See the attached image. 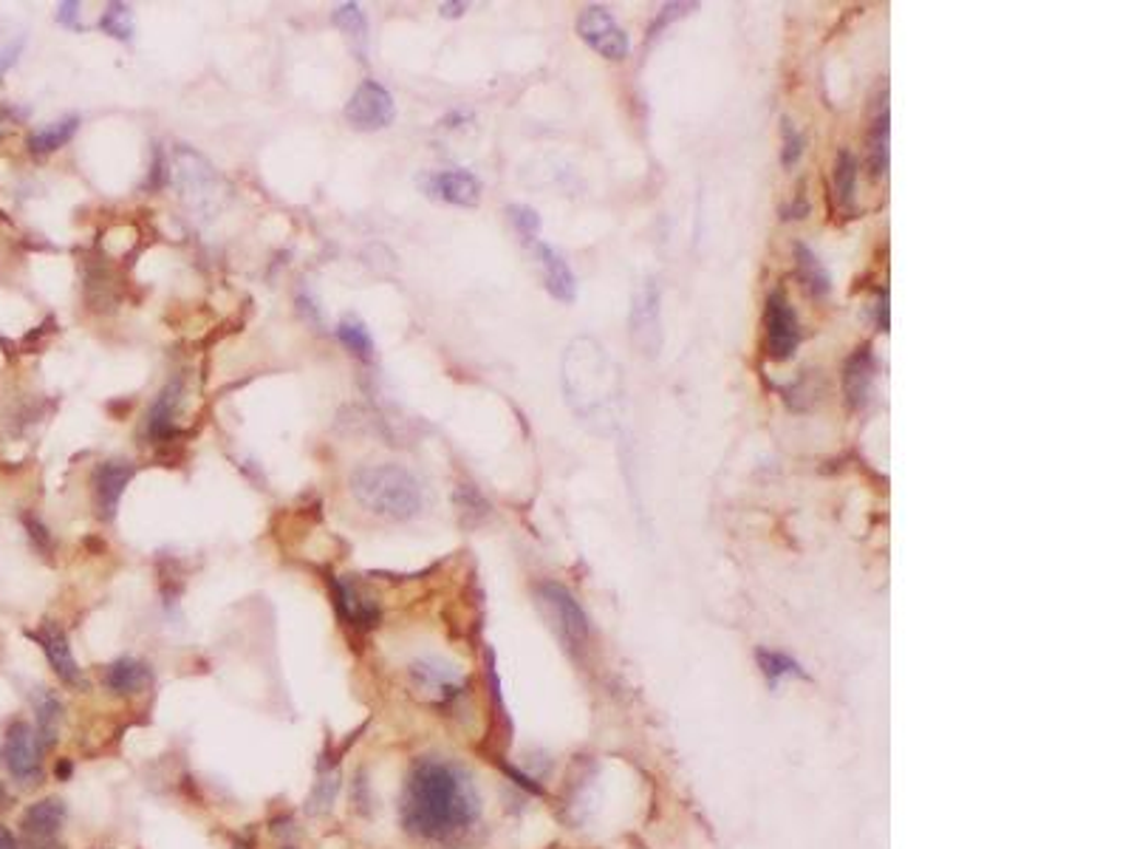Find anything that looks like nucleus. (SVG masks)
I'll return each instance as SVG.
<instances>
[{
	"instance_id": "423d86ee",
	"label": "nucleus",
	"mask_w": 1131,
	"mask_h": 849,
	"mask_svg": "<svg viewBox=\"0 0 1131 849\" xmlns=\"http://www.w3.org/2000/svg\"><path fill=\"white\" fill-rule=\"evenodd\" d=\"M43 747L37 742L35 728L28 722H12L3 736V747H0V761L7 767L9 774L14 776L23 784H32V781L40 779L43 774Z\"/></svg>"
},
{
	"instance_id": "a878e982",
	"label": "nucleus",
	"mask_w": 1131,
	"mask_h": 849,
	"mask_svg": "<svg viewBox=\"0 0 1131 849\" xmlns=\"http://www.w3.org/2000/svg\"><path fill=\"white\" fill-rule=\"evenodd\" d=\"M337 793H340V774H337V767L331 770V765L323 761L320 776H317V781H314V788H312V795H308V804H306L308 815H326L328 810L335 807Z\"/></svg>"
},
{
	"instance_id": "bb28decb",
	"label": "nucleus",
	"mask_w": 1131,
	"mask_h": 849,
	"mask_svg": "<svg viewBox=\"0 0 1131 849\" xmlns=\"http://www.w3.org/2000/svg\"><path fill=\"white\" fill-rule=\"evenodd\" d=\"M756 658H758V668H761V674L770 679L772 685H778L781 679H786V677H806L804 668H801V665H797L790 654H781V651H772V649H758Z\"/></svg>"
},
{
	"instance_id": "7ed1b4c3",
	"label": "nucleus",
	"mask_w": 1131,
	"mask_h": 849,
	"mask_svg": "<svg viewBox=\"0 0 1131 849\" xmlns=\"http://www.w3.org/2000/svg\"><path fill=\"white\" fill-rule=\"evenodd\" d=\"M538 597L540 606L546 609L549 620L558 629L560 640L572 654H580V651L588 649V640H592V624H588L586 612L574 601V595L566 586L555 581L538 583Z\"/></svg>"
},
{
	"instance_id": "79ce46f5",
	"label": "nucleus",
	"mask_w": 1131,
	"mask_h": 849,
	"mask_svg": "<svg viewBox=\"0 0 1131 849\" xmlns=\"http://www.w3.org/2000/svg\"><path fill=\"white\" fill-rule=\"evenodd\" d=\"M283 849H294V847H283Z\"/></svg>"
},
{
	"instance_id": "2f4dec72",
	"label": "nucleus",
	"mask_w": 1131,
	"mask_h": 849,
	"mask_svg": "<svg viewBox=\"0 0 1131 849\" xmlns=\"http://www.w3.org/2000/svg\"><path fill=\"white\" fill-rule=\"evenodd\" d=\"M690 9H696V3H668V7L662 9L660 18H656V21L651 23V28H648V46H651V43H654L656 37H660L662 32L671 26V23L679 21L681 14H688Z\"/></svg>"
},
{
	"instance_id": "f8f14e48",
	"label": "nucleus",
	"mask_w": 1131,
	"mask_h": 849,
	"mask_svg": "<svg viewBox=\"0 0 1131 849\" xmlns=\"http://www.w3.org/2000/svg\"><path fill=\"white\" fill-rule=\"evenodd\" d=\"M32 637H35L37 643H40V649L46 651V660L51 663V668H55V674L62 683L71 685V688H89V679H85L82 668L77 665L74 654H71L69 637H66V631H62L60 626L46 620L40 629L32 631Z\"/></svg>"
},
{
	"instance_id": "ea45409f",
	"label": "nucleus",
	"mask_w": 1131,
	"mask_h": 849,
	"mask_svg": "<svg viewBox=\"0 0 1131 849\" xmlns=\"http://www.w3.org/2000/svg\"><path fill=\"white\" fill-rule=\"evenodd\" d=\"M26 849H66L57 838H48V841H32L26 844Z\"/></svg>"
},
{
	"instance_id": "e433bc0d",
	"label": "nucleus",
	"mask_w": 1131,
	"mask_h": 849,
	"mask_svg": "<svg viewBox=\"0 0 1131 849\" xmlns=\"http://www.w3.org/2000/svg\"><path fill=\"white\" fill-rule=\"evenodd\" d=\"M877 329L888 332V289H879L877 301Z\"/></svg>"
},
{
	"instance_id": "c756f323",
	"label": "nucleus",
	"mask_w": 1131,
	"mask_h": 849,
	"mask_svg": "<svg viewBox=\"0 0 1131 849\" xmlns=\"http://www.w3.org/2000/svg\"><path fill=\"white\" fill-rule=\"evenodd\" d=\"M781 137H784V148H781V165H784L786 171H792V167L801 162V156H804L806 139H804V133L795 128V123H792L790 117L781 119Z\"/></svg>"
},
{
	"instance_id": "9b49d317",
	"label": "nucleus",
	"mask_w": 1131,
	"mask_h": 849,
	"mask_svg": "<svg viewBox=\"0 0 1131 849\" xmlns=\"http://www.w3.org/2000/svg\"><path fill=\"white\" fill-rule=\"evenodd\" d=\"M133 476H137V465H133V462H103V465H96L94 479H91V487H94L96 519L100 521L116 519V510H119V501H123L125 487L130 485Z\"/></svg>"
},
{
	"instance_id": "c85d7f7f",
	"label": "nucleus",
	"mask_w": 1131,
	"mask_h": 849,
	"mask_svg": "<svg viewBox=\"0 0 1131 849\" xmlns=\"http://www.w3.org/2000/svg\"><path fill=\"white\" fill-rule=\"evenodd\" d=\"M456 508H458V513L467 515V524H470V527L481 524V521L490 515V504H487L485 496L478 493L473 485H458Z\"/></svg>"
},
{
	"instance_id": "37998d69",
	"label": "nucleus",
	"mask_w": 1131,
	"mask_h": 849,
	"mask_svg": "<svg viewBox=\"0 0 1131 849\" xmlns=\"http://www.w3.org/2000/svg\"><path fill=\"white\" fill-rule=\"evenodd\" d=\"M238 849H246V847H238Z\"/></svg>"
},
{
	"instance_id": "aec40b11",
	"label": "nucleus",
	"mask_w": 1131,
	"mask_h": 849,
	"mask_svg": "<svg viewBox=\"0 0 1131 849\" xmlns=\"http://www.w3.org/2000/svg\"><path fill=\"white\" fill-rule=\"evenodd\" d=\"M35 720H37V742H40L43 751L57 745V736H60V722H62V702L48 691V688H37L35 697Z\"/></svg>"
},
{
	"instance_id": "f704fd0d",
	"label": "nucleus",
	"mask_w": 1131,
	"mask_h": 849,
	"mask_svg": "<svg viewBox=\"0 0 1131 849\" xmlns=\"http://www.w3.org/2000/svg\"><path fill=\"white\" fill-rule=\"evenodd\" d=\"M57 23L66 28H82L80 3H74V0H66V3H60V7H57Z\"/></svg>"
},
{
	"instance_id": "a19ab883",
	"label": "nucleus",
	"mask_w": 1131,
	"mask_h": 849,
	"mask_svg": "<svg viewBox=\"0 0 1131 849\" xmlns=\"http://www.w3.org/2000/svg\"><path fill=\"white\" fill-rule=\"evenodd\" d=\"M55 774H57V779H69V776H71V761L69 759L57 761Z\"/></svg>"
},
{
	"instance_id": "20e7f679",
	"label": "nucleus",
	"mask_w": 1131,
	"mask_h": 849,
	"mask_svg": "<svg viewBox=\"0 0 1131 849\" xmlns=\"http://www.w3.org/2000/svg\"><path fill=\"white\" fill-rule=\"evenodd\" d=\"M578 35L580 40L586 43L588 48H594L601 57H606V60L620 62L631 51V43H628V35L622 32L620 23L614 21V14L606 7H597V3H592V7H586L578 14Z\"/></svg>"
},
{
	"instance_id": "393cba45",
	"label": "nucleus",
	"mask_w": 1131,
	"mask_h": 849,
	"mask_svg": "<svg viewBox=\"0 0 1131 849\" xmlns=\"http://www.w3.org/2000/svg\"><path fill=\"white\" fill-rule=\"evenodd\" d=\"M331 23H335L340 32H346V37L357 46L360 55H365V46H369V18L362 12L360 3H342L331 12Z\"/></svg>"
},
{
	"instance_id": "ddd939ff",
	"label": "nucleus",
	"mask_w": 1131,
	"mask_h": 849,
	"mask_svg": "<svg viewBox=\"0 0 1131 849\" xmlns=\"http://www.w3.org/2000/svg\"><path fill=\"white\" fill-rule=\"evenodd\" d=\"M419 185L424 187L430 199L447 201V205L476 207L481 201V182L470 171H462V167L430 173V176L419 178Z\"/></svg>"
},
{
	"instance_id": "f03ea898",
	"label": "nucleus",
	"mask_w": 1131,
	"mask_h": 849,
	"mask_svg": "<svg viewBox=\"0 0 1131 849\" xmlns=\"http://www.w3.org/2000/svg\"><path fill=\"white\" fill-rule=\"evenodd\" d=\"M351 496L385 521H410L422 513V485L399 465H365L351 473Z\"/></svg>"
},
{
	"instance_id": "4468645a",
	"label": "nucleus",
	"mask_w": 1131,
	"mask_h": 849,
	"mask_svg": "<svg viewBox=\"0 0 1131 849\" xmlns=\"http://www.w3.org/2000/svg\"><path fill=\"white\" fill-rule=\"evenodd\" d=\"M529 247H532V253H535V258H538L540 269H544L546 292H549V295L560 303L578 301V278H574L572 267H569V260H566L563 255L552 247V244H546V241H540V239L532 241Z\"/></svg>"
},
{
	"instance_id": "b1692460",
	"label": "nucleus",
	"mask_w": 1131,
	"mask_h": 849,
	"mask_svg": "<svg viewBox=\"0 0 1131 849\" xmlns=\"http://www.w3.org/2000/svg\"><path fill=\"white\" fill-rule=\"evenodd\" d=\"M337 340H340L357 360H362V363H371V360H374V337H371V332L365 329V323H362L360 317H342V321L337 323Z\"/></svg>"
},
{
	"instance_id": "6e6552de",
	"label": "nucleus",
	"mask_w": 1131,
	"mask_h": 849,
	"mask_svg": "<svg viewBox=\"0 0 1131 849\" xmlns=\"http://www.w3.org/2000/svg\"><path fill=\"white\" fill-rule=\"evenodd\" d=\"M408 674H410V685L416 688V694L439 708L451 706L453 699L462 694L464 679H462V674H458V668H453L451 663H444V660H439V658L413 660L408 668Z\"/></svg>"
},
{
	"instance_id": "72a5a7b5",
	"label": "nucleus",
	"mask_w": 1131,
	"mask_h": 849,
	"mask_svg": "<svg viewBox=\"0 0 1131 849\" xmlns=\"http://www.w3.org/2000/svg\"><path fill=\"white\" fill-rule=\"evenodd\" d=\"M23 46H26V40H23V37H18V40H9L7 46H0V74H7V71L14 66V62L21 60Z\"/></svg>"
},
{
	"instance_id": "f3484780",
	"label": "nucleus",
	"mask_w": 1131,
	"mask_h": 849,
	"mask_svg": "<svg viewBox=\"0 0 1131 849\" xmlns=\"http://www.w3.org/2000/svg\"><path fill=\"white\" fill-rule=\"evenodd\" d=\"M103 683L116 697H133V694H142L153 683V672L151 665L142 663V660L119 658L110 665H105Z\"/></svg>"
},
{
	"instance_id": "6ab92c4d",
	"label": "nucleus",
	"mask_w": 1131,
	"mask_h": 849,
	"mask_svg": "<svg viewBox=\"0 0 1131 849\" xmlns=\"http://www.w3.org/2000/svg\"><path fill=\"white\" fill-rule=\"evenodd\" d=\"M795 275L797 283L804 287L806 295L812 301H824L831 292V275L829 269L824 267V260L815 255V249H809L804 241H795Z\"/></svg>"
},
{
	"instance_id": "9d476101",
	"label": "nucleus",
	"mask_w": 1131,
	"mask_h": 849,
	"mask_svg": "<svg viewBox=\"0 0 1131 849\" xmlns=\"http://www.w3.org/2000/svg\"><path fill=\"white\" fill-rule=\"evenodd\" d=\"M328 586H331V595H335L337 615H340L348 626H354L357 631H371L380 626V603L371 595H365L360 583L351 581V578L331 575L328 578Z\"/></svg>"
},
{
	"instance_id": "c9c22d12",
	"label": "nucleus",
	"mask_w": 1131,
	"mask_h": 849,
	"mask_svg": "<svg viewBox=\"0 0 1131 849\" xmlns=\"http://www.w3.org/2000/svg\"><path fill=\"white\" fill-rule=\"evenodd\" d=\"M23 521H26V530H28V535H32V542H35L43 553H48V549H51V535H48V530L43 527L35 515H26Z\"/></svg>"
},
{
	"instance_id": "a211bd4d",
	"label": "nucleus",
	"mask_w": 1131,
	"mask_h": 849,
	"mask_svg": "<svg viewBox=\"0 0 1131 849\" xmlns=\"http://www.w3.org/2000/svg\"><path fill=\"white\" fill-rule=\"evenodd\" d=\"M178 399H182V380H171L164 385L162 394L156 397L153 408L148 411V437L156 439V442H171V439L178 437L176 428V408Z\"/></svg>"
},
{
	"instance_id": "dca6fc26",
	"label": "nucleus",
	"mask_w": 1131,
	"mask_h": 849,
	"mask_svg": "<svg viewBox=\"0 0 1131 849\" xmlns=\"http://www.w3.org/2000/svg\"><path fill=\"white\" fill-rule=\"evenodd\" d=\"M66 815H69L66 802H62V799H55V795H51V799H40V802L32 804V807H28L21 818L23 838H26V844L57 838V833H60L62 824H66Z\"/></svg>"
},
{
	"instance_id": "4c0bfd02",
	"label": "nucleus",
	"mask_w": 1131,
	"mask_h": 849,
	"mask_svg": "<svg viewBox=\"0 0 1131 849\" xmlns=\"http://www.w3.org/2000/svg\"><path fill=\"white\" fill-rule=\"evenodd\" d=\"M0 849H21V841L14 838V833L7 824H0Z\"/></svg>"
},
{
	"instance_id": "412c9836",
	"label": "nucleus",
	"mask_w": 1131,
	"mask_h": 849,
	"mask_svg": "<svg viewBox=\"0 0 1131 849\" xmlns=\"http://www.w3.org/2000/svg\"><path fill=\"white\" fill-rule=\"evenodd\" d=\"M868 167L872 176L879 178L888 173V94L883 89L877 111H874L872 130H868Z\"/></svg>"
},
{
	"instance_id": "0eeeda50",
	"label": "nucleus",
	"mask_w": 1131,
	"mask_h": 849,
	"mask_svg": "<svg viewBox=\"0 0 1131 849\" xmlns=\"http://www.w3.org/2000/svg\"><path fill=\"white\" fill-rule=\"evenodd\" d=\"M763 321H767V354L778 363H784L801 346V323H797V312L792 309L784 289L770 292Z\"/></svg>"
},
{
	"instance_id": "58836bf2",
	"label": "nucleus",
	"mask_w": 1131,
	"mask_h": 849,
	"mask_svg": "<svg viewBox=\"0 0 1131 849\" xmlns=\"http://www.w3.org/2000/svg\"><path fill=\"white\" fill-rule=\"evenodd\" d=\"M439 12H442L444 18H462V14L467 12V3H442Z\"/></svg>"
},
{
	"instance_id": "473e14b6",
	"label": "nucleus",
	"mask_w": 1131,
	"mask_h": 849,
	"mask_svg": "<svg viewBox=\"0 0 1131 849\" xmlns=\"http://www.w3.org/2000/svg\"><path fill=\"white\" fill-rule=\"evenodd\" d=\"M351 802H354V807L360 810L362 815H371V810H374V795H371V784H369V776H365V770L357 774L354 790H351Z\"/></svg>"
},
{
	"instance_id": "39448f33",
	"label": "nucleus",
	"mask_w": 1131,
	"mask_h": 849,
	"mask_svg": "<svg viewBox=\"0 0 1131 849\" xmlns=\"http://www.w3.org/2000/svg\"><path fill=\"white\" fill-rule=\"evenodd\" d=\"M346 119L357 130H385L394 125L396 105L394 96L376 80H362L357 91L348 96Z\"/></svg>"
},
{
	"instance_id": "f257e3e1",
	"label": "nucleus",
	"mask_w": 1131,
	"mask_h": 849,
	"mask_svg": "<svg viewBox=\"0 0 1131 849\" xmlns=\"http://www.w3.org/2000/svg\"><path fill=\"white\" fill-rule=\"evenodd\" d=\"M481 813L470 774L447 759H416L399 799V822L405 833L422 841H451L462 836Z\"/></svg>"
},
{
	"instance_id": "1a4fd4ad",
	"label": "nucleus",
	"mask_w": 1131,
	"mask_h": 849,
	"mask_svg": "<svg viewBox=\"0 0 1131 849\" xmlns=\"http://www.w3.org/2000/svg\"><path fill=\"white\" fill-rule=\"evenodd\" d=\"M631 340L642 349V354L656 357L662 349V323H660V287L645 281L637 289L631 301Z\"/></svg>"
},
{
	"instance_id": "4be33fe9",
	"label": "nucleus",
	"mask_w": 1131,
	"mask_h": 849,
	"mask_svg": "<svg viewBox=\"0 0 1131 849\" xmlns=\"http://www.w3.org/2000/svg\"><path fill=\"white\" fill-rule=\"evenodd\" d=\"M77 128H80V117H66L57 119V123L43 125V128H37L35 133L28 137V151L37 153V156L60 151L62 144H69L71 139H74Z\"/></svg>"
},
{
	"instance_id": "2eb2a0df",
	"label": "nucleus",
	"mask_w": 1131,
	"mask_h": 849,
	"mask_svg": "<svg viewBox=\"0 0 1131 849\" xmlns=\"http://www.w3.org/2000/svg\"><path fill=\"white\" fill-rule=\"evenodd\" d=\"M843 394L852 411H863L874 394V354L872 346H860L843 365Z\"/></svg>"
},
{
	"instance_id": "cd10ccee",
	"label": "nucleus",
	"mask_w": 1131,
	"mask_h": 849,
	"mask_svg": "<svg viewBox=\"0 0 1131 849\" xmlns=\"http://www.w3.org/2000/svg\"><path fill=\"white\" fill-rule=\"evenodd\" d=\"M100 28L105 35L114 37V40H133V14H130V7L125 3H108L100 18Z\"/></svg>"
},
{
	"instance_id": "7c9ffc66",
	"label": "nucleus",
	"mask_w": 1131,
	"mask_h": 849,
	"mask_svg": "<svg viewBox=\"0 0 1131 849\" xmlns=\"http://www.w3.org/2000/svg\"><path fill=\"white\" fill-rule=\"evenodd\" d=\"M506 212H510L512 224H515V230H518V233L524 235L526 244H532V241L538 239V233H540V216L535 210H532V207L512 205Z\"/></svg>"
},
{
	"instance_id": "5701e85b",
	"label": "nucleus",
	"mask_w": 1131,
	"mask_h": 849,
	"mask_svg": "<svg viewBox=\"0 0 1131 849\" xmlns=\"http://www.w3.org/2000/svg\"><path fill=\"white\" fill-rule=\"evenodd\" d=\"M858 176H860V162L854 159V153L849 148L838 153L835 159V196H838V207H843L846 212H854V199H858Z\"/></svg>"
}]
</instances>
